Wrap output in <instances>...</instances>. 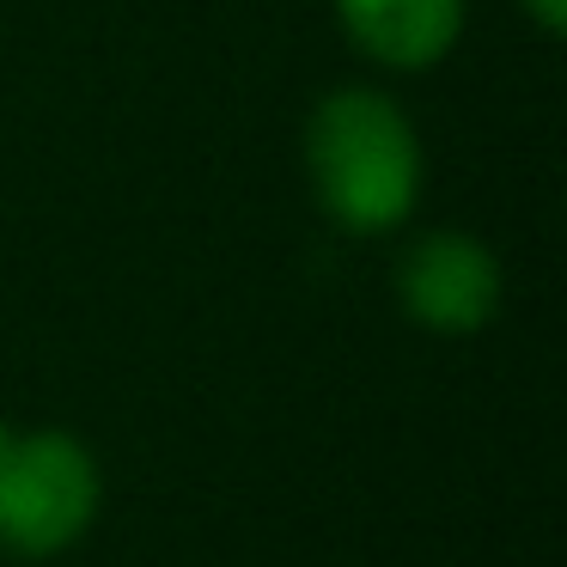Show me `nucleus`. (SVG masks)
<instances>
[{"label": "nucleus", "instance_id": "nucleus-5", "mask_svg": "<svg viewBox=\"0 0 567 567\" xmlns=\"http://www.w3.org/2000/svg\"><path fill=\"white\" fill-rule=\"evenodd\" d=\"M530 19H537V31H549V38H561L567 31V0H518Z\"/></svg>", "mask_w": 567, "mask_h": 567}, {"label": "nucleus", "instance_id": "nucleus-3", "mask_svg": "<svg viewBox=\"0 0 567 567\" xmlns=\"http://www.w3.org/2000/svg\"><path fill=\"white\" fill-rule=\"evenodd\" d=\"M396 299L421 330L476 336L501 311V262L470 233H421L396 262Z\"/></svg>", "mask_w": 567, "mask_h": 567}, {"label": "nucleus", "instance_id": "nucleus-1", "mask_svg": "<svg viewBox=\"0 0 567 567\" xmlns=\"http://www.w3.org/2000/svg\"><path fill=\"white\" fill-rule=\"evenodd\" d=\"M306 177L318 208L342 233H396L421 202V135L403 104L372 86H342L318 99L306 123Z\"/></svg>", "mask_w": 567, "mask_h": 567}, {"label": "nucleus", "instance_id": "nucleus-4", "mask_svg": "<svg viewBox=\"0 0 567 567\" xmlns=\"http://www.w3.org/2000/svg\"><path fill=\"white\" fill-rule=\"evenodd\" d=\"M342 31L379 68H440L464 38V0H336Z\"/></svg>", "mask_w": 567, "mask_h": 567}, {"label": "nucleus", "instance_id": "nucleus-2", "mask_svg": "<svg viewBox=\"0 0 567 567\" xmlns=\"http://www.w3.org/2000/svg\"><path fill=\"white\" fill-rule=\"evenodd\" d=\"M104 476L99 457L62 427L13 433L0 427V549L13 555H62L99 518Z\"/></svg>", "mask_w": 567, "mask_h": 567}]
</instances>
